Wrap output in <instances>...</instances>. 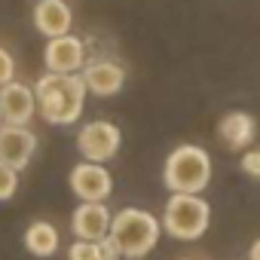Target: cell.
I'll list each match as a JSON object with an SVG mask.
<instances>
[{"instance_id":"1","label":"cell","mask_w":260,"mask_h":260,"mask_svg":"<svg viewBox=\"0 0 260 260\" xmlns=\"http://www.w3.org/2000/svg\"><path fill=\"white\" fill-rule=\"evenodd\" d=\"M37 110L49 125H74L83 116L86 104V83L80 74H52L37 80L34 86Z\"/></svg>"},{"instance_id":"2","label":"cell","mask_w":260,"mask_h":260,"mask_svg":"<svg viewBox=\"0 0 260 260\" xmlns=\"http://www.w3.org/2000/svg\"><path fill=\"white\" fill-rule=\"evenodd\" d=\"M116 245V251L128 260H138L144 254H150L162 236V220H156L150 211L144 208H122L110 217V233H107Z\"/></svg>"},{"instance_id":"3","label":"cell","mask_w":260,"mask_h":260,"mask_svg":"<svg viewBox=\"0 0 260 260\" xmlns=\"http://www.w3.org/2000/svg\"><path fill=\"white\" fill-rule=\"evenodd\" d=\"M162 181L172 193H202L211 184V156L196 144H181L169 153Z\"/></svg>"},{"instance_id":"4","label":"cell","mask_w":260,"mask_h":260,"mask_svg":"<svg viewBox=\"0 0 260 260\" xmlns=\"http://www.w3.org/2000/svg\"><path fill=\"white\" fill-rule=\"evenodd\" d=\"M211 223V205L199 193H172L162 211V230L172 239L196 242Z\"/></svg>"},{"instance_id":"5","label":"cell","mask_w":260,"mask_h":260,"mask_svg":"<svg viewBox=\"0 0 260 260\" xmlns=\"http://www.w3.org/2000/svg\"><path fill=\"white\" fill-rule=\"evenodd\" d=\"M119 144H122V132L110 119H92L77 132V150L83 153V159H92V162L113 159Z\"/></svg>"},{"instance_id":"6","label":"cell","mask_w":260,"mask_h":260,"mask_svg":"<svg viewBox=\"0 0 260 260\" xmlns=\"http://www.w3.org/2000/svg\"><path fill=\"white\" fill-rule=\"evenodd\" d=\"M71 190L80 202H104L113 193V178L104 162L83 159L71 169Z\"/></svg>"},{"instance_id":"7","label":"cell","mask_w":260,"mask_h":260,"mask_svg":"<svg viewBox=\"0 0 260 260\" xmlns=\"http://www.w3.org/2000/svg\"><path fill=\"white\" fill-rule=\"evenodd\" d=\"M43 61H46V71L52 74H80L86 64V43L74 34L49 37L43 49Z\"/></svg>"},{"instance_id":"8","label":"cell","mask_w":260,"mask_h":260,"mask_svg":"<svg viewBox=\"0 0 260 260\" xmlns=\"http://www.w3.org/2000/svg\"><path fill=\"white\" fill-rule=\"evenodd\" d=\"M37 113V98H34V89L19 83V80H10L7 86H0V119L4 122H13V125H28Z\"/></svg>"},{"instance_id":"9","label":"cell","mask_w":260,"mask_h":260,"mask_svg":"<svg viewBox=\"0 0 260 260\" xmlns=\"http://www.w3.org/2000/svg\"><path fill=\"white\" fill-rule=\"evenodd\" d=\"M34 150H37V135L31 132L28 125L7 122L4 128H0V162H7V166L22 172L31 162Z\"/></svg>"},{"instance_id":"10","label":"cell","mask_w":260,"mask_h":260,"mask_svg":"<svg viewBox=\"0 0 260 260\" xmlns=\"http://www.w3.org/2000/svg\"><path fill=\"white\" fill-rule=\"evenodd\" d=\"M80 77L86 83V92H92L98 98H113L116 92H122V83H125V71L116 61H107V58L86 61Z\"/></svg>"},{"instance_id":"11","label":"cell","mask_w":260,"mask_h":260,"mask_svg":"<svg viewBox=\"0 0 260 260\" xmlns=\"http://www.w3.org/2000/svg\"><path fill=\"white\" fill-rule=\"evenodd\" d=\"M110 211L104 202H80L74 208V217H71V230L77 239H92V242H101L107 233H110Z\"/></svg>"},{"instance_id":"12","label":"cell","mask_w":260,"mask_h":260,"mask_svg":"<svg viewBox=\"0 0 260 260\" xmlns=\"http://www.w3.org/2000/svg\"><path fill=\"white\" fill-rule=\"evenodd\" d=\"M74 25V13L64 0H37L34 7V28L49 40L58 34H68Z\"/></svg>"},{"instance_id":"13","label":"cell","mask_w":260,"mask_h":260,"mask_svg":"<svg viewBox=\"0 0 260 260\" xmlns=\"http://www.w3.org/2000/svg\"><path fill=\"white\" fill-rule=\"evenodd\" d=\"M217 135L230 150H245L254 138H257V119L245 110H233L220 119L217 125Z\"/></svg>"},{"instance_id":"14","label":"cell","mask_w":260,"mask_h":260,"mask_svg":"<svg viewBox=\"0 0 260 260\" xmlns=\"http://www.w3.org/2000/svg\"><path fill=\"white\" fill-rule=\"evenodd\" d=\"M25 248L34 257H52L58 251V230L49 220H34L25 230Z\"/></svg>"},{"instance_id":"15","label":"cell","mask_w":260,"mask_h":260,"mask_svg":"<svg viewBox=\"0 0 260 260\" xmlns=\"http://www.w3.org/2000/svg\"><path fill=\"white\" fill-rule=\"evenodd\" d=\"M110 257H119V251H116V245H113L110 236H104L101 242L77 239L68 248V260H110Z\"/></svg>"},{"instance_id":"16","label":"cell","mask_w":260,"mask_h":260,"mask_svg":"<svg viewBox=\"0 0 260 260\" xmlns=\"http://www.w3.org/2000/svg\"><path fill=\"white\" fill-rule=\"evenodd\" d=\"M19 193V169L0 162V202H10Z\"/></svg>"},{"instance_id":"17","label":"cell","mask_w":260,"mask_h":260,"mask_svg":"<svg viewBox=\"0 0 260 260\" xmlns=\"http://www.w3.org/2000/svg\"><path fill=\"white\" fill-rule=\"evenodd\" d=\"M13 77H16V61L4 46H0V86H7Z\"/></svg>"},{"instance_id":"18","label":"cell","mask_w":260,"mask_h":260,"mask_svg":"<svg viewBox=\"0 0 260 260\" xmlns=\"http://www.w3.org/2000/svg\"><path fill=\"white\" fill-rule=\"evenodd\" d=\"M242 172L260 181V150H248V153L242 156Z\"/></svg>"},{"instance_id":"19","label":"cell","mask_w":260,"mask_h":260,"mask_svg":"<svg viewBox=\"0 0 260 260\" xmlns=\"http://www.w3.org/2000/svg\"><path fill=\"white\" fill-rule=\"evenodd\" d=\"M248 257H251V260H260V239H257V242L251 245V251H248Z\"/></svg>"},{"instance_id":"20","label":"cell","mask_w":260,"mask_h":260,"mask_svg":"<svg viewBox=\"0 0 260 260\" xmlns=\"http://www.w3.org/2000/svg\"><path fill=\"white\" fill-rule=\"evenodd\" d=\"M110 260H128V257H122V254H119V257H110Z\"/></svg>"},{"instance_id":"21","label":"cell","mask_w":260,"mask_h":260,"mask_svg":"<svg viewBox=\"0 0 260 260\" xmlns=\"http://www.w3.org/2000/svg\"><path fill=\"white\" fill-rule=\"evenodd\" d=\"M184 260H193V257H184Z\"/></svg>"}]
</instances>
